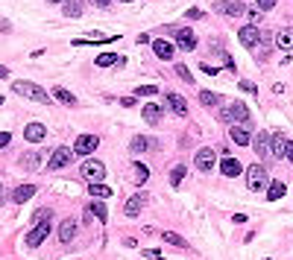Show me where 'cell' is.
I'll use <instances>...</instances> for the list:
<instances>
[{"label":"cell","instance_id":"1","mask_svg":"<svg viewBox=\"0 0 293 260\" xmlns=\"http://www.w3.org/2000/svg\"><path fill=\"white\" fill-rule=\"evenodd\" d=\"M12 91L21 94V97H27V100H33V103H41V105L50 103V94H47L41 85H35V82H24V79H18V82H12Z\"/></svg>","mask_w":293,"mask_h":260},{"label":"cell","instance_id":"2","mask_svg":"<svg viewBox=\"0 0 293 260\" xmlns=\"http://www.w3.org/2000/svg\"><path fill=\"white\" fill-rule=\"evenodd\" d=\"M246 187L255 190V193L267 187V167H264V164H252V167L246 170Z\"/></svg>","mask_w":293,"mask_h":260},{"label":"cell","instance_id":"3","mask_svg":"<svg viewBox=\"0 0 293 260\" xmlns=\"http://www.w3.org/2000/svg\"><path fill=\"white\" fill-rule=\"evenodd\" d=\"M220 120L223 123H249V108L243 103H232L229 108L220 111Z\"/></svg>","mask_w":293,"mask_h":260},{"label":"cell","instance_id":"4","mask_svg":"<svg viewBox=\"0 0 293 260\" xmlns=\"http://www.w3.org/2000/svg\"><path fill=\"white\" fill-rule=\"evenodd\" d=\"M238 38H241V44L246 47V50H255V47L261 44V38H264V33H261L255 24H249V27H241Z\"/></svg>","mask_w":293,"mask_h":260},{"label":"cell","instance_id":"5","mask_svg":"<svg viewBox=\"0 0 293 260\" xmlns=\"http://www.w3.org/2000/svg\"><path fill=\"white\" fill-rule=\"evenodd\" d=\"M79 173H82V178H85V181L97 184V181H103V178H106V167H103V161H85Z\"/></svg>","mask_w":293,"mask_h":260},{"label":"cell","instance_id":"6","mask_svg":"<svg viewBox=\"0 0 293 260\" xmlns=\"http://www.w3.org/2000/svg\"><path fill=\"white\" fill-rule=\"evenodd\" d=\"M47 234H50V219H44V222H38V225H33V231L27 234V245H30V248H35V245H41L44 240H47Z\"/></svg>","mask_w":293,"mask_h":260},{"label":"cell","instance_id":"7","mask_svg":"<svg viewBox=\"0 0 293 260\" xmlns=\"http://www.w3.org/2000/svg\"><path fill=\"white\" fill-rule=\"evenodd\" d=\"M97 146H100V138H97V135H79L76 143H73V152H76V155H91Z\"/></svg>","mask_w":293,"mask_h":260},{"label":"cell","instance_id":"8","mask_svg":"<svg viewBox=\"0 0 293 260\" xmlns=\"http://www.w3.org/2000/svg\"><path fill=\"white\" fill-rule=\"evenodd\" d=\"M214 161H217V152H214L211 146H203V149L197 152V158H193L197 170H203V173H208V170H214Z\"/></svg>","mask_w":293,"mask_h":260},{"label":"cell","instance_id":"9","mask_svg":"<svg viewBox=\"0 0 293 260\" xmlns=\"http://www.w3.org/2000/svg\"><path fill=\"white\" fill-rule=\"evenodd\" d=\"M70 158H73V149H68V146H59V149L50 155V161H47V170H62V167H68Z\"/></svg>","mask_w":293,"mask_h":260},{"label":"cell","instance_id":"10","mask_svg":"<svg viewBox=\"0 0 293 260\" xmlns=\"http://www.w3.org/2000/svg\"><path fill=\"white\" fill-rule=\"evenodd\" d=\"M214 9H217V12H223V15H229V18L246 15V6H243V3H235V0H217V3H214Z\"/></svg>","mask_w":293,"mask_h":260},{"label":"cell","instance_id":"11","mask_svg":"<svg viewBox=\"0 0 293 260\" xmlns=\"http://www.w3.org/2000/svg\"><path fill=\"white\" fill-rule=\"evenodd\" d=\"M153 53L161 62H170L173 56H176V44H170L167 38H158V41H153Z\"/></svg>","mask_w":293,"mask_h":260},{"label":"cell","instance_id":"12","mask_svg":"<svg viewBox=\"0 0 293 260\" xmlns=\"http://www.w3.org/2000/svg\"><path fill=\"white\" fill-rule=\"evenodd\" d=\"M164 100H167V108H170L176 117H185V114H188V103H185V97H179V94H173L170 91Z\"/></svg>","mask_w":293,"mask_h":260},{"label":"cell","instance_id":"13","mask_svg":"<svg viewBox=\"0 0 293 260\" xmlns=\"http://www.w3.org/2000/svg\"><path fill=\"white\" fill-rule=\"evenodd\" d=\"M270 138H273V135H267V132H258V135L252 138V149H255V155L258 158L270 155Z\"/></svg>","mask_w":293,"mask_h":260},{"label":"cell","instance_id":"14","mask_svg":"<svg viewBox=\"0 0 293 260\" xmlns=\"http://www.w3.org/2000/svg\"><path fill=\"white\" fill-rule=\"evenodd\" d=\"M24 138L30 140V143H41V140L47 138V129H44V123H30V126L24 129Z\"/></svg>","mask_w":293,"mask_h":260},{"label":"cell","instance_id":"15","mask_svg":"<svg viewBox=\"0 0 293 260\" xmlns=\"http://www.w3.org/2000/svg\"><path fill=\"white\" fill-rule=\"evenodd\" d=\"M144 205H147V193H135V196H132V199L126 202V208H123V213H126V216H138Z\"/></svg>","mask_w":293,"mask_h":260},{"label":"cell","instance_id":"16","mask_svg":"<svg viewBox=\"0 0 293 260\" xmlns=\"http://www.w3.org/2000/svg\"><path fill=\"white\" fill-rule=\"evenodd\" d=\"M176 44L182 47V50H193L197 47V35H193V30H176Z\"/></svg>","mask_w":293,"mask_h":260},{"label":"cell","instance_id":"17","mask_svg":"<svg viewBox=\"0 0 293 260\" xmlns=\"http://www.w3.org/2000/svg\"><path fill=\"white\" fill-rule=\"evenodd\" d=\"M229 138H232V143H238V146L252 143V135L246 132V126H232V129H229Z\"/></svg>","mask_w":293,"mask_h":260},{"label":"cell","instance_id":"18","mask_svg":"<svg viewBox=\"0 0 293 260\" xmlns=\"http://www.w3.org/2000/svg\"><path fill=\"white\" fill-rule=\"evenodd\" d=\"M73 237H76V219H62V225H59V240H62V243H70V240H73Z\"/></svg>","mask_w":293,"mask_h":260},{"label":"cell","instance_id":"19","mask_svg":"<svg viewBox=\"0 0 293 260\" xmlns=\"http://www.w3.org/2000/svg\"><path fill=\"white\" fill-rule=\"evenodd\" d=\"M284 149H287V138H284L281 132H276V135L270 138V155L284 158Z\"/></svg>","mask_w":293,"mask_h":260},{"label":"cell","instance_id":"20","mask_svg":"<svg viewBox=\"0 0 293 260\" xmlns=\"http://www.w3.org/2000/svg\"><path fill=\"white\" fill-rule=\"evenodd\" d=\"M33 196H35V184H21V187H15V193H12V202L24 205V202L33 199Z\"/></svg>","mask_w":293,"mask_h":260},{"label":"cell","instance_id":"21","mask_svg":"<svg viewBox=\"0 0 293 260\" xmlns=\"http://www.w3.org/2000/svg\"><path fill=\"white\" fill-rule=\"evenodd\" d=\"M82 9H85V3H82V0H65V3H62L65 18H79V15H82Z\"/></svg>","mask_w":293,"mask_h":260},{"label":"cell","instance_id":"22","mask_svg":"<svg viewBox=\"0 0 293 260\" xmlns=\"http://www.w3.org/2000/svg\"><path fill=\"white\" fill-rule=\"evenodd\" d=\"M220 173L226 178H235V175H241V161H235V158H223V164H220Z\"/></svg>","mask_w":293,"mask_h":260},{"label":"cell","instance_id":"23","mask_svg":"<svg viewBox=\"0 0 293 260\" xmlns=\"http://www.w3.org/2000/svg\"><path fill=\"white\" fill-rule=\"evenodd\" d=\"M141 117H144V120L150 123V126H155V123H161V108H158V105H144V108H141Z\"/></svg>","mask_w":293,"mask_h":260},{"label":"cell","instance_id":"24","mask_svg":"<svg viewBox=\"0 0 293 260\" xmlns=\"http://www.w3.org/2000/svg\"><path fill=\"white\" fill-rule=\"evenodd\" d=\"M276 44L281 50H293V27H287V30H281L276 35Z\"/></svg>","mask_w":293,"mask_h":260},{"label":"cell","instance_id":"25","mask_svg":"<svg viewBox=\"0 0 293 260\" xmlns=\"http://www.w3.org/2000/svg\"><path fill=\"white\" fill-rule=\"evenodd\" d=\"M155 146V140H150V138H132V143H129V149L138 155V152H147V149H153Z\"/></svg>","mask_w":293,"mask_h":260},{"label":"cell","instance_id":"26","mask_svg":"<svg viewBox=\"0 0 293 260\" xmlns=\"http://www.w3.org/2000/svg\"><path fill=\"white\" fill-rule=\"evenodd\" d=\"M284 193H287V187H284L281 181H270V187H267V199H270V202H278Z\"/></svg>","mask_w":293,"mask_h":260},{"label":"cell","instance_id":"27","mask_svg":"<svg viewBox=\"0 0 293 260\" xmlns=\"http://www.w3.org/2000/svg\"><path fill=\"white\" fill-rule=\"evenodd\" d=\"M53 97H56L62 105H76V97L70 94L68 88H53Z\"/></svg>","mask_w":293,"mask_h":260},{"label":"cell","instance_id":"28","mask_svg":"<svg viewBox=\"0 0 293 260\" xmlns=\"http://www.w3.org/2000/svg\"><path fill=\"white\" fill-rule=\"evenodd\" d=\"M126 59L121 56H115V53H103V56H97V68H109V65H123Z\"/></svg>","mask_w":293,"mask_h":260},{"label":"cell","instance_id":"29","mask_svg":"<svg viewBox=\"0 0 293 260\" xmlns=\"http://www.w3.org/2000/svg\"><path fill=\"white\" fill-rule=\"evenodd\" d=\"M200 103L206 105V108H217L220 105V97L214 91H200Z\"/></svg>","mask_w":293,"mask_h":260},{"label":"cell","instance_id":"30","mask_svg":"<svg viewBox=\"0 0 293 260\" xmlns=\"http://www.w3.org/2000/svg\"><path fill=\"white\" fill-rule=\"evenodd\" d=\"M88 193H91L94 199H109V196H112V190H109L106 184H100V181H97V184H91V187H88Z\"/></svg>","mask_w":293,"mask_h":260},{"label":"cell","instance_id":"31","mask_svg":"<svg viewBox=\"0 0 293 260\" xmlns=\"http://www.w3.org/2000/svg\"><path fill=\"white\" fill-rule=\"evenodd\" d=\"M88 210H91V213H94L100 222H106V219H109V210H106L103 202H94V205H88Z\"/></svg>","mask_w":293,"mask_h":260},{"label":"cell","instance_id":"32","mask_svg":"<svg viewBox=\"0 0 293 260\" xmlns=\"http://www.w3.org/2000/svg\"><path fill=\"white\" fill-rule=\"evenodd\" d=\"M161 237H164V243H170V245H179V248H188V243H185V240H182L179 234H173V231H164Z\"/></svg>","mask_w":293,"mask_h":260},{"label":"cell","instance_id":"33","mask_svg":"<svg viewBox=\"0 0 293 260\" xmlns=\"http://www.w3.org/2000/svg\"><path fill=\"white\" fill-rule=\"evenodd\" d=\"M38 161H41V158L35 155V152H27V155H21V167H27V170H35V167H38Z\"/></svg>","mask_w":293,"mask_h":260},{"label":"cell","instance_id":"34","mask_svg":"<svg viewBox=\"0 0 293 260\" xmlns=\"http://www.w3.org/2000/svg\"><path fill=\"white\" fill-rule=\"evenodd\" d=\"M132 170H135V181H138V184H144V181L150 178V170H147L141 161H135V167H132Z\"/></svg>","mask_w":293,"mask_h":260},{"label":"cell","instance_id":"35","mask_svg":"<svg viewBox=\"0 0 293 260\" xmlns=\"http://www.w3.org/2000/svg\"><path fill=\"white\" fill-rule=\"evenodd\" d=\"M182 178H185V167L179 164V167H173V173H170V184H173V187H179V184H182Z\"/></svg>","mask_w":293,"mask_h":260},{"label":"cell","instance_id":"36","mask_svg":"<svg viewBox=\"0 0 293 260\" xmlns=\"http://www.w3.org/2000/svg\"><path fill=\"white\" fill-rule=\"evenodd\" d=\"M176 73L188 82V85H193V76H190V70H188V65H176Z\"/></svg>","mask_w":293,"mask_h":260},{"label":"cell","instance_id":"37","mask_svg":"<svg viewBox=\"0 0 293 260\" xmlns=\"http://www.w3.org/2000/svg\"><path fill=\"white\" fill-rule=\"evenodd\" d=\"M135 94H138V97H153V94H158V88L155 85H141V88H135Z\"/></svg>","mask_w":293,"mask_h":260},{"label":"cell","instance_id":"38","mask_svg":"<svg viewBox=\"0 0 293 260\" xmlns=\"http://www.w3.org/2000/svg\"><path fill=\"white\" fill-rule=\"evenodd\" d=\"M255 3H258L261 12H267V9H273V6H276V0H255Z\"/></svg>","mask_w":293,"mask_h":260},{"label":"cell","instance_id":"39","mask_svg":"<svg viewBox=\"0 0 293 260\" xmlns=\"http://www.w3.org/2000/svg\"><path fill=\"white\" fill-rule=\"evenodd\" d=\"M9 140H12L9 132H0V149H3V146H9Z\"/></svg>","mask_w":293,"mask_h":260},{"label":"cell","instance_id":"40","mask_svg":"<svg viewBox=\"0 0 293 260\" xmlns=\"http://www.w3.org/2000/svg\"><path fill=\"white\" fill-rule=\"evenodd\" d=\"M241 91H246V94H255V85H252V82H246V79H243V82H241Z\"/></svg>","mask_w":293,"mask_h":260},{"label":"cell","instance_id":"41","mask_svg":"<svg viewBox=\"0 0 293 260\" xmlns=\"http://www.w3.org/2000/svg\"><path fill=\"white\" fill-rule=\"evenodd\" d=\"M185 15H188L190 21H197V18H203V12H200V9H188V12H185Z\"/></svg>","mask_w":293,"mask_h":260},{"label":"cell","instance_id":"42","mask_svg":"<svg viewBox=\"0 0 293 260\" xmlns=\"http://www.w3.org/2000/svg\"><path fill=\"white\" fill-rule=\"evenodd\" d=\"M150 260H161V251H155V248H150V251H144Z\"/></svg>","mask_w":293,"mask_h":260},{"label":"cell","instance_id":"43","mask_svg":"<svg viewBox=\"0 0 293 260\" xmlns=\"http://www.w3.org/2000/svg\"><path fill=\"white\" fill-rule=\"evenodd\" d=\"M284 158H287V161H293V140H287V149H284Z\"/></svg>","mask_w":293,"mask_h":260},{"label":"cell","instance_id":"44","mask_svg":"<svg viewBox=\"0 0 293 260\" xmlns=\"http://www.w3.org/2000/svg\"><path fill=\"white\" fill-rule=\"evenodd\" d=\"M203 70H206L208 76H217V68H211V65H203Z\"/></svg>","mask_w":293,"mask_h":260},{"label":"cell","instance_id":"45","mask_svg":"<svg viewBox=\"0 0 293 260\" xmlns=\"http://www.w3.org/2000/svg\"><path fill=\"white\" fill-rule=\"evenodd\" d=\"M91 3H94V6H100V9H106V6H109L112 0H91Z\"/></svg>","mask_w":293,"mask_h":260},{"label":"cell","instance_id":"46","mask_svg":"<svg viewBox=\"0 0 293 260\" xmlns=\"http://www.w3.org/2000/svg\"><path fill=\"white\" fill-rule=\"evenodd\" d=\"M47 3H65V0H47Z\"/></svg>","mask_w":293,"mask_h":260},{"label":"cell","instance_id":"47","mask_svg":"<svg viewBox=\"0 0 293 260\" xmlns=\"http://www.w3.org/2000/svg\"><path fill=\"white\" fill-rule=\"evenodd\" d=\"M121 3H132V0H121Z\"/></svg>","mask_w":293,"mask_h":260},{"label":"cell","instance_id":"48","mask_svg":"<svg viewBox=\"0 0 293 260\" xmlns=\"http://www.w3.org/2000/svg\"><path fill=\"white\" fill-rule=\"evenodd\" d=\"M0 103H3V97H0Z\"/></svg>","mask_w":293,"mask_h":260},{"label":"cell","instance_id":"49","mask_svg":"<svg viewBox=\"0 0 293 260\" xmlns=\"http://www.w3.org/2000/svg\"><path fill=\"white\" fill-rule=\"evenodd\" d=\"M0 190H3V184H0Z\"/></svg>","mask_w":293,"mask_h":260},{"label":"cell","instance_id":"50","mask_svg":"<svg viewBox=\"0 0 293 260\" xmlns=\"http://www.w3.org/2000/svg\"><path fill=\"white\" fill-rule=\"evenodd\" d=\"M264 260H267V257H264Z\"/></svg>","mask_w":293,"mask_h":260}]
</instances>
